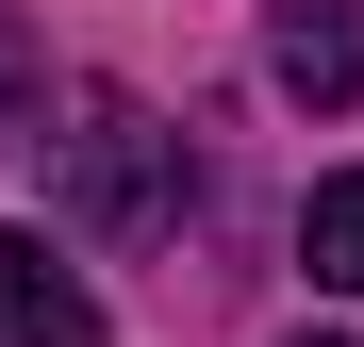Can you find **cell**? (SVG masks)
Listing matches in <instances>:
<instances>
[{
    "mask_svg": "<svg viewBox=\"0 0 364 347\" xmlns=\"http://www.w3.org/2000/svg\"><path fill=\"white\" fill-rule=\"evenodd\" d=\"M50 165H67V231H100V248L182 215V133H166L149 99H116V83L67 116V133H50Z\"/></svg>",
    "mask_w": 364,
    "mask_h": 347,
    "instance_id": "1",
    "label": "cell"
},
{
    "mask_svg": "<svg viewBox=\"0 0 364 347\" xmlns=\"http://www.w3.org/2000/svg\"><path fill=\"white\" fill-rule=\"evenodd\" d=\"M265 83L315 99V116H348L364 99V0H265Z\"/></svg>",
    "mask_w": 364,
    "mask_h": 347,
    "instance_id": "2",
    "label": "cell"
},
{
    "mask_svg": "<svg viewBox=\"0 0 364 347\" xmlns=\"http://www.w3.org/2000/svg\"><path fill=\"white\" fill-rule=\"evenodd\" d=\"M0 347H100V298L50 231H0Z\"/></svg>",
    "mask_w": 364,
    "mask_h": 347,
    "instance_id": "3",
    "label": "cell"
},
{
    "mask_svg": "<svg viewBox=\"0 0 364 347\" xmlns=\"http://www.w3.org/2000/svg\"><path fill=\"white\" fill-rule=\"evenodd\" d=\"M298 265H315L331 298H364V165H331V182H315V215H298Z\"/></svg>",
    "mask_w": 364,
    "mask_h": 347,
    "instance_id": "4",
    "label": "cell"
},
{
    "mask_svg": "<svg viewBox=\"0 0 364 347\" xmlns=\"http://www.w3.org/2000/svg\"><path fill=\"white\" fill-rule=\"evenodd\" d=\"M33 116H50V67H33V33H17V0H0V149H33Z\"/></svg>",
    "mask_w": 364,
    "mask_h": 347,
    "instance_id": "5",
    "label": "cell"
},
{
    "mask_svg": "<svg viewBox=\"0 0 364 347\" xmlns=\"http://www.w3.org/2000/svg\"><path fill=\"white\" fill-rule=\"evenodd\" d=\"M298 347H348V331H298Z\"/></svg>",
    "mask_w": 364,
    "mask_h": 347,
    "instance_id": "6",
    "label": "cell"
}]
</instances>
